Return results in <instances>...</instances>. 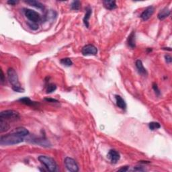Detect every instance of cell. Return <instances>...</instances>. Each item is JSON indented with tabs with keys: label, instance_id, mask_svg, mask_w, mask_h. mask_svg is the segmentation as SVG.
<instances>
[{
	"label": "cell",
	"instance_id": "obj_12",
	"mask_svg": "<svg viewBox=\"0 0 172 172\" xmlns=\"http://www.w3.org/2000/svg\"><path fill=\"white\" fill-rule=\"evenodd\" d=\"M115 98L116 105H117L118 107L122 109V110H126L127 109V104H126L124 99L119 95H116Z\"/></svg>",
	"mask_w": 172,
	"mask_h": 172
},
{
	"label": "cell",
	"instance_id": "obj_5",
	"mask_svg": "<svg viewBox=\"0 0 172 172\" xmlns=\"http://www.w3.org/2000/svg\"><path fill=\"white\" fill-rule=\"evenodd\" d=\"M24 15L30 22L38 24L42 20V18L37 12L30 9H24Z\"/></svg>",
	"mask_w": 172,
	"mask_h": 172
},
{
	"label": "cell",
	"instance_id": "obj_9",
	"mask_svg": "<svg viewBox=\"0 0 172 172\" xmlns=\"http://www.w3.org/2000/svg\"><path fill=\"white\" fill-rule=\"evenodd\" d=\"M108 157L110 159L111 163L115 164L120 160V153L118 151L112 149L108 152Z\"/></svg>",
	"mask_w": 172,
	"mask_h": 172
},
{
	"label": "cell",
	"instance_id": "obj_10",
	"mask_svg": "<svg viewBox=\"0 0 172 172\" xmlns=\"http://www.w3.org/2000/svg\"><path fill=\"white\" fill-rule=\"evenodd\" d=\"M135 65H136V67L138 70V72H139L140 75H142V76H146L147 75V71L146 69L144 67V65L142 64V60H137Z\"/></svg>",
	"mask_w": 172,
	"mask_h": 172
},
{
	"label": "cell",
	"instance_id": "obj_26",
	"mask_svg": "<svg viewBox=\"0 0 172 172\" xmlns=\"http://www.w3.org/2000/svg\"><path fill=\"white\" fill-rule=\"evenodd\" d=\"M133 171H145V169H144L142 167H139L137 166L136 168H135L133 169Z\"/></svg>",
	"mask_w": 172,
	"mask_h": 172
},
{
	"label": "cell",
	"instance_id": "obj_22",
	"mask_svg": "<svg viewBox=\"0 0 172 172\" xmlns=\"http://www.w3.org/2000/svg\"><path fill=\"white\" fill-rule=\"evenodd\" d=\"M57 89L56 85L54 83H48L47 87V93L50 94L53 93V91H55Z\"/></svg>",
	"mask_w": 172,
	"mask_h": 172
},
{
	"label": "cell",
	"instance_id": "obj_14",
	"mask_svg": "<svg viewBox=\"0 0 172 172\" xmlns=\"http://www.w3.org/2000/svg\"><path fill=\"white\" fill-rule=\"evenodd\" d=\"M127 44L128 47L131 48H135L136 47V40H135V32H132L128 36L127 38Z\"/></svg>",
	"mask_w": 172,
	"mask_h": 172
},
{
	"label": "cell",
	"instance_id": "obj_15",
	"mask_svg": "<svg viewBox=\"0 0 172 172\" xmlns=\"http://www.w3.org/2000/svg\"><path fill=\"white\" fill-rule=\"evenodd\" d=\"M104 6L105 8L109 9V10H113V9H116L117 8V5L115 1H110V0H105V1H103Z\"/></svg>",
	"mask_w": 172,
	"mask_h": 172
},
{
	"label": "cell",
	"instance_id": "obj_24",
	"mask_svg": "<svg viewBox=\"0 0 172 172\" xmlns=\"http://www.w3.org/2000/svg\"><path fill=\"white\" fill-rule=\"evenodd\" d=\"M153 90L155 92L156 95L157 96H159L161 95V91L159 90V89L158 88V86H157V85L156 83H153Z\"/></svg>",
	"mask_w": 172,
	"mask_h": 172
},
{
	"label": "cell",
	"instance_id": "obj_7",
	"mask_svg": "<svg viewBox=\"0 0 172 172\" xmlns=\"http://www.w3.org/2000/svg\"><path fill=\"white\" fill-rule=\"evenodd\" d=\"M81 53L84 56L88 55H96L98 53V48L95 46L91 44L84 46L81 50Z\"/></svg>",
	"mask_w": 172,
	"mask_h": 172
},
{
	"label": "cell",
	"instance_id": "obj_6",
	"mask_svg": "<svg viewBox=\"0 0 172 172\" xmlns=\"http://www.w3.org/2000/svg\"><path fill=\"white\" fill-rule=\"evenodd\" d=\"M65 166L67 170L71 172H77L79 171V166L76 160L71 157H66L64 160Z\"/></svg>",
	"mask_w": 172,
	"mask_h": 172
},
{
	"label": "cell",
	"instance_id": "obj_28",
	"mask_svg": "<svg viewBox=\"0 0 172 172\" xmlns=\"http://www.w3.org/2000/svg\"><path fill=\"white\" fill-rule=\"evenodd\" d=\"M45 100L46 101H48V102H58V101L55 99H52V98H45Z\"/></svg>",
	"mask_w": 172,
	"mask_h": 172
},
{
	"label": "cell",
	"instance_id": "obj_11",
	"mask_svg": "<svg viewBox=\"0 0 172 172\" xmlns=\"http://www.w3.org/2000/svg\"><path fill=\"white\" fill-rule=\"evenodd\" d=\"M170 13H171L170 9L166 7V8H164L163 9H162L159 12L157 17H158L159 20H163L170 15Z\"/></svg>",
	"mask_w": 172,
	"mask_h": 172
},
{
	"label": "cell",
	"instance_id": "obj_21",
	"mask_svg": "<svg viewBox=\"0 0 172 172\" xmlns=\"http://www.w3.org/2000/svg\"><path fill=\"white\" fill-rule=\"evenodd\" d=\"M81 7V2L79 1H74L71 5V8L73 10H79Z\"/></svg>",
	"mask_w": 172,
	"mask_h": 172
},
{
	"label": "cell",
	"instance_id": "obj_19",
	"mask_svg": "<svg viewBox=\"0 0 172 172\" xmlns=\"http://www.w3.org/2000/svg\"><path fill=\"white\" fill-rule=\"evenodd\" d=\"M60 63L63 65H64V66H66V67H70L73 65L72 60H71V59H69V58H64V59H60Z\"/></svg>",
	"mask_w": 172,
	"mask_h": 172
},
{
	"label": "cell",
	"instance_id": "obj_2",
	"mask_svg": "<svg viewBox=\"0 0 172 172\" xmlns=\"http://www.w3.org/2000/svg\"><path fill=\"white\" fill-rule=\"evenodd\" d=\"M7 74H8V81L12 85V89L14 91L19 92V93L24 92V89L22 88L21 84L19 81L18 73H17L16 70L13 68H9L8 70Z\"/></svg>",
	"mask_w": 172,
	"mask_h": 172
},
{
	"label": "cell",
	"instance_id": "obj_16",
	"mask_svg": "<svg viewBox=\"0 0 172 172\" xmlns=\"http://www.w3.org/2000/svg\"><path fill=\"white\" fill-rule=\"evenodd\" d=\"M25 3L27 4H29L31 6L35 7V8L40 9H44L45 6L42 3H40V1H35V0H30V1H25Z\"/></svg>",
	"mask_w": 172,
	"mask_h": 172
},
{
	"label": "cell",
	"instance_id": "obj_3",
	"mask_svg": "<svg viewBox=\"0 0 172 172\" xmlns=\"http://www.w3.org/2000/svg\"><path fill=\"white\" fill-rule=\"evenodd\" d=\"M38 159L48 171L55 172L58 170L57 164L52 157L47 155H40Z\"/></svg>",
	"mask_w": 172,
	"mask_h": 172
},
{
	"label": "cell",
	"instance_id": "obj_25",
	"mask_svg": "<svg viewBox=\"0 0 172 172\" xmlns=\"http://www.w3.org/2000/svg\"><path fill=\"white\" fill-rule=\"evenodd\" d=\"M165 59H166V61L169 64H170L172 62V58L170 55H165Z\"/></svg>",
	"mask_w": 172,
	"mask_h": 172
},
{
	"label": "cell",
	"instance_id": "obj_1",
	"mask_svg": "<svg viewBox=\"0 0 172 172\" xmlns=\"http://www.w3.org/2000/svg\"><path fill=\"white\" fill-rule=\"evenodd\" d=\"M29 135V131L24 127H18L10 133L0 137L1 145L9 146L22 142L25 137Z\"/></svg>",
	"mask_w": 172,
	"mask_h": 172
},
{
	"label": "cell",
	"instance_id": "obj_29",
	"mask_svg": "<svg viewBox=\"0 0 172 172\" xmlns=\"http://www.w3.org/2000/svg\"><path fill=\"white\" fill-rule=\"evenodd\" d=\"M5 81V79H4V72L2 70H1V83L3 84Z\"/></svg>",
	"mask_w": 172,
	"mask_h": 172
},
{
	"label": "cell",
	"instance_id": "obj_4",
	"mask_svg": "<svg viewBox=\"0 0 172 172\" xmlns=\"http://www.w3.org/2000/svg\"><path fill=\"white\" fill-rule=\"evenodd\" d=\"M0 118L6 121H16L20 118V114L13 110H4L0 113Z\"/></svg>",
	"mask_w": 172,
	"mask_h": 172
},
{
	"label": "cell",
	"instance_id": "obj_23",
	"mask_svg": "<svg viewBox=\"0 0 172 172\" xmlns=\"http://www.w3.org/2000/svg\"><path fill=\"white\" fill-rule=\"evenodd\" d=\"M28 25L29 27H30V28L32 29V30H36L38 28V24H36V23H33V22H28Z\"/></svg>",
	"mask_w": 172,
	"mask_h": 172
},
{
	"label": "cell",
	"instance_id": "obj_30",
	"mask_svg": "<svg viewBox=\"0 0 172 172\" xmlns=\"http://www.w3.org/2000/svg\"><path fill=\"white\" fill-rule=\"evenodd\" d=\"M128 169V166H125V167H122V168L118 169V171H127Z\"/></svg>",
	"mask_w": 172,
	"mask_h": 172
},
{
	"label": "cell",
	"instance_id": "obj_27",
	"mask_svg": "<svg viewBox=\"0 0 172 172\" xmlns=\"http://www.w3.org/2000/svg\"><path fill=\"white\" fill-rule=\"evenodd\" d=\"M18 3V1H15V0H9V1H8V4L11 5V6H14V5H16Z\"/></svg>",
	"mask_w": 172,
	"mask_h": 172
},
{
	"label": "cell",
	"instance_id": "obj_20",
	"mask_svg": "<svg viewBox=\"0 0 172 172\" xmlns=\"http://www.w3.org/2000/svg\"><path fill=\"white\" fill-rule=\"evenodd\" d=\"M149 128L151 130H155L161 128V125L157 122H151L149 124Z\"/></svg>",
	"mask_w": 172,
	"mask_h": 172
},
{
	"label": "cell",
	"instance_id": "obj_18",
	"mask_svg": "<svg viewBox=\"0 0 172 172\" xmlns=\"http://www.w3.org/2000/svg\"><path fill=\"white\" fill-rule=\"evenodd\" d=\"M19 101L21 102L22 104H25V105H27V106H34L35 105H37V103H36V101H32L30 98H28V97H24V98H20V100H19Z\"/></svg>",
	"mask_w": 172,
	"mask_h": 172
},
{
	"label": "cell",
	"instance_id": "obj_8",
	"mask_svg": "<svg viewBox=\"0 0 172 172\" xmlns=\"http://www.w3.org/2000/svg\"><path fill=\"white\" fill-rule=\"evenodd\" d=\"M155 11V8L153 6H150L149 7L145 9V10L142 12V13L140 14V18L142 19L143 21H147L149 19L151 18L153 14L154 13Z\"/></svg>",
	"mask_w": 172,
	"mask_h": 172
},
{
	"label": "cell",
	"instance_id": "obj_17",
	"mask_svg": "<svg viewBox=\"0 0 172 172\" xmlns=\"http://www.w3.org/2000/svg\"><path fill=\"white\" fill-rule=\"evenodd\" d=\"M9 125L8 121L1 119L0 118V132L3 133L4 132L8 131L9 129Z\"/></svg>",
	"mask_w": 172,
	"mask_h": 172
},
{
	"label": "cell",
	"instance_id": "obj_13",
	"mask_svg": "<svg viewBox=\"0 0 172 172\" xmlns=\"http://www.w3.org/2000/svg\"><path fill=\"white\" fill-rule=\"evenodd\" d=\"M86 14H85V16L83 18V24H85V26H86V28H89V18H90V16L91 15V13H92V9L90 8V7L88 6L87 7L86 9Z\"/></svg>",
	"mask_w": 172,
	"mask_h": 172
}]
</instances>
